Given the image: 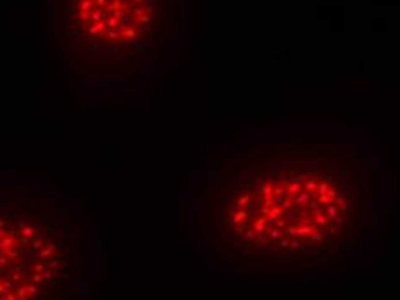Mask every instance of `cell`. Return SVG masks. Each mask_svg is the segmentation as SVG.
I'll list each match as a JSON object with an SVG mask.
<instances>
[{"instance_id":"1","label":"cell","mask_w":400,"mask_h":300,"mask_svg":"<svg viewBox=\"0 0 400 300\" xmlns=\"http://www.w3.org/2000/svg\"><path fill=\"white\" fill-rule=\"evenodd\" d=\"M57 252L40 228L26 221L11 228L0 219V300H38L62 267Z\"/></svg>"},{"instance_id":"2","label":"cell","mask_w":400,"mask_h":300,"mask_svg":"<svg viewBox=\"0 0 400 300\" xmlns=\"http://www.w3.org/2000/svg\"><path fill=\"white\" fill-rule=\"evenodd\" d=\"M105 24H107V29H116V28H119L121 19H117V17L111 16V17H107V19H105Z\"/></svg>"},{"instance_id":"3","label":"cell","mask_w":400,"mask_h":300,"mask_svg":"<svg viewBox=\"0 0 400 300\" xmlns=\"http://www.w3.org/2000/svg\"><path fill=\"white\" fill-rule=\"evenodd\" d=\"M109 38V40H119L121 38V35H119V31H114V29H107V35H105Z\"/></svg>"},{"instance_id":"4","label":"cell","mask_w":400,"mask_h":300,"mask_svg":"<svg viewBox=\"0 0 400 300\" xmlns=\"http://www.w3.org/2000/svg\"><path fill=\"white\" fill-rule=\"evenodd\" d=\"M133 12H135L136 16L140 17V16H143V12H145V9H143V7H138V5H136V7H133Z\"/></svg>"},{"instance_id":"5","label":"cell","mask_w":400,"mask_h":300,"mask_svg":"<svg viewBox=\"0 0 400 300\" xmlns=\"http://www.w3.org/2000/svg\"><path fill=\"white\" fill-rule=\"evenodd\" d=\"M138 23H141V24H150V17H148V16H145V14H143V16H140V17H138Z\"/></svg>"},{"instance_id":"6","label":"cell","mask_w":400,"mask_h":300,"mask_svg":"<svg viewBox=\"0 0 400 300\" xmlns=\"http://www.w3.org/2000/svg\"><path fill=\"white\" fill-rule=\"evenodd\" d=\"M307 200H309V195H307V193H302V195L298 197V202H300V204H304V202H307Z\"/></svg>"},{"instance_id":"7","label":"cell","mask_w":400,"mask_h":300,"mask_svg":"<svg viewBox=\"0 0 400 300\" xmlns=\"http://www.w3.org/2000/svg\"><path fill=\"white\" fill-rule=\"evenodd\" d=\"M319 190H321V192H319L321 195H324V193H326V190H328V185H326V183H323V185H321V186H319Z\"/></svg>"},{"instance_id":"8","label":"cell","mask_w":400,"mask_h":300,"mask_svg":"<svg viewBox=\"0 0 400 300\" xmlns=\"http://www.w3.org/2000/svg\"><path fill=\"white\" fill-rule=\"evenodd\" d=\"M316 188V183H314V181H309L307 183V190H314Z\"/></svg>"},{"instance_id":"9","label":"cell","mask_w":400,"mask_h":300,"mask_svg":"<svg viewBox=\"0 0 400 300\" xmlns=\"http://www.w3.org/2000/svg\"><path fill=\"white\" fill-rule=\"evenodd\" d=\"M297 190H298V185H297V183H293L292 186H290V192H297Z\"/></svg>"},{"instance_id":"10","label":"cell","mask_w":400,"mask_h":300,"mask_svg":"<svg viewBox=\"0 0 400 300\" xmlns=\"http://www.w3.org/2000/svg\"><path fill=\"white\" fill-rule=\"evenodd\" d=\"M328 212H329V216H335V214H336V209H335V207H329Z\"/></svg>"},{"instance_id":"11","label":"cell","mask_w":400,"mask_h":300,"mask_svg":"<svg viewBox=\"0 0 400 300\" xmlns=\"http://www.w3.org/2000/svg\"><path fill=\"white\" fill-rule=\"evenodd\" d=\"M141 2H143V0H133V5H135V4H141Z\"/></svg>"}]
</instances>
